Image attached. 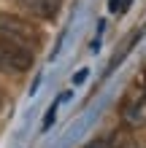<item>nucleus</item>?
I'll list each match as a JSON object with an SVG mask.
<instances>
[{
    "mask_svg": "<svg viewBox=\"0 0 146 148\" xmlns=\"http://www.w3.org/2000/svg\"><path fill=\"white\" fill-rule=\"evenodd\" d=\"M0 40L35 54L41 49V43H44V35H41V30L30 19H24L19 14H6L3 11L0 14Z\"/></svg>",
    "mask_w": 146,
    "mask_h": 148,
    "instance_id": "nucleus-1",
    "label": "nucleus"
},
{
    "mask_svg": "<svg viewBox=\"0 0 146 148\" xmlns=\"http://www.w3.org/2000/svg\"><path fill=\"white\" fill-rule=\"evenodd\" d=\"M33 62H35V54L24 51L19 46H11V43L0 40V73H8V75H19V73H27Z\"/></svg>",
    "mask_w": 146,
    "mask_h": 148,
    "instance_id": "nucleus-2",
    "label": "nucleus"
},
{
    "mask_svg": "<svg viewBox=\"0 0 146 148\" xmlns=\"http://www.w3.org/2000/svg\"><path fill=\"white\" fill-rule=\"evenodd\" d=\"M122 124L130 129H143L146 127V89H135L127 94V100L122 102Z\"/></svg>",
    "mask_w": 146,
    "mask_h": 148,
    "instance_id": "nucleus-3",
    "label": "nucleus"
},
{
    "mask_svg": "<svg viewBox=\"0 0 146 148\" xmlns=\"http://www.w3.org/2000/svg\"><path fill=\"white\" fill-rule=\"evenodd\" d=\"M14 3L35 19H54L62 8V0H14Z\"/></svg>",
    "mask_w": 146,
    "mask_h": 148,
    "instance_id": "nucleus-4",
    "label": "nucleus"
},
{
    "mask_svg": "<svg viewBox=\"0 0 146 148\" xmlns=\"http://www.w3.org/2000/svg\"><path fill=\"white\" fill-rule=\"evenodd\" d=\"M84 148H111V143H108V140H103V137H98V140H89Z\"/></svg>",
    "mask_w": 146,
    "mask_h": 148,
    "instance_id": "nucleus-5",
    "label": "nucleus"
},
{
    "mask_svg": "<svg viewBox=\"0 0 146 148\" xmlns=\"http://www.w3.org/2000/svg\"><path fill=\"white\" fill-rule=\"evenodd\" d=\"M0 108H3V92H0Z\"/></svg>",
    "mask_w": 146,
    "mask_h": 148,
    "instance_id": "nucleus-6",
    "label": "nucleus"
}]
</instances>
